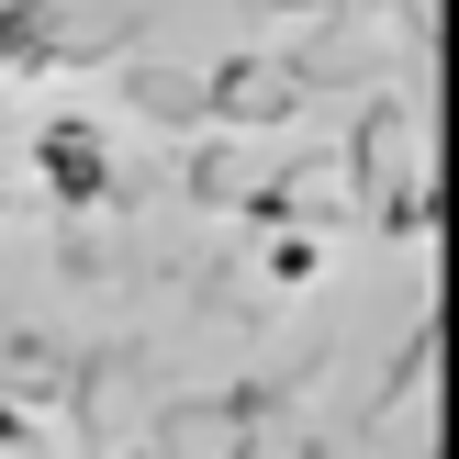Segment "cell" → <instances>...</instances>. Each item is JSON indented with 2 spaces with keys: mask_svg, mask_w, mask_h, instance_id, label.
Instances as JSON below:
<instances>
[{
  "mask_svg": "<svg viewBox=\"0 0 459 459\" xmlns=\"http://www.w3.org/2000/svg\"><path fill=\"white\" fill-rule=\"evenodd\" d=\"M0 236H12V191H0Z\"/></svg>",
  "mask_w": 459,
  "mask_h": 459,
  "instance_id": "13",
  "label": "cell"
},
{
  "mask_svg": "<svg viewBox=\"0 0 459 459\" xmlns=\"http://www.w3.org/2000/svg\"><path fill=\"white\" fill-rule=\"evenodd\" d=\"M426 393H437V303H415V314H403L393 359H381L370 403H359V437H381V426H393V415H415Z\"/></svg>",
  "mask_w": 459,
  "mask_h": 459,
  "instance_id": "5",
  "label": "cell"
},
{
  "mask_svg": "<svg viewBox=\"0 0 459 459\" xmlns=\"http://www.w3.org/2000/svg\"><path fill=\"white\" fill-rule=\"evenodd\" d=\"M303 112H314V90L281 45H236V56L202 67V124H224V134H291Z\"/></svg>",
  "mask_w": 459,
  "mask_h": 459,
  "instance_id": "4",
  "label": "cell"
},
{
  "mask_svg": "<svg viewBox=\"0 0 459 459\" xmlns=\"http://www.w3.org/2000/svg\"><path fill=\"white\" fill-rule=\"evenodd\" d=\"M134 370H146V336H67L56 393H45V415H56V448H67V459H101V448H112V415H124Z\"/></svg>",
  "mask_w": 459,
  "mask_h": 459,
  "instance_id": "1",
  "label": "cell"
},
{
  "mask_svg": "<svg viewBox=\"0 0 459 459\" xmlns=\"http://www.w3.org/2000/svg\"><path fill=\"white\" fill-rule=\"evenodd\" d=\"M359 224H381V236H403V247H415L426 224H437V202H426V179H403V191H381V202H370Z\"/></svg>",
  "mask_w": 459,
  "mask_h": 459,
  "instance_id": "10",
  "label": "cell"
},
{
  "mask_svg": "<svg viewBox=\"0 0 459 459\" xmlns=\"http://www.w3.org/2000/svg\"><path fill=\"white\" fill-rule=\"evenodd\" d=\"M314 269H325V236H314V224H269V236H258V291H269V303H291Z\"/></svg>",
  "mask_w": 459,
  "mask_h": 459,
  "instance_id": "8",
  "label": "cell"
},
{
  "mask_svg": "<svg viewBox=\"0 0 459 459\" xmlns=\"http://www.w3.org/2000/svg\"><path fill=\"white\" fill-rule=\"evenodd\" d=\"M0 459H67V448H56V426H45L34 403H12V393H0Z\"/></svg>",
  "mask_w": 459,
  "mask_h": 459,
  "instance_id": "11",
  "label": "cell"
},
{
  "mask_svg": "<svg viewBox=\"0 0 459 459\" xmlns=\"http://www.w3.org/2000/svg\"><path fill=\"white\" fill-rule=\"evenodd\" d=\"M56 269H67L79 291H101V281H112V247L90 236V213H56Z\"/></svg>",
  "mask_w": 459,
  "mask_h": 459,
  "instance_id": "9",
  "label": "cell"
},
{
  "mask_svg": "<svg viewBox=\"0 0 459 459\" xmlns=\"http://www.w3.org/2000/svg\"><path fill=\"white\" fill-rule=\"evenodd\" d=\"M236 12H281V22H303V12H325V0H236Z\"/></svg>",
  "mask_w": 459,
  "mask_h": 459,
  "instance_id": "12",
  "label": "cell"
},
{
  "mask_svg": "<svg viewBox=\"0 0 459 459\" xmlns=\"http://www.w3.org/2000/svg\"><path fill=\"white\" fill-rule=\"evenodd\" d=\"M22 169H34V191L56 202V213H112L124 191V146H112L101 112H45L34 134H22Z\"/></svg>",
  "mask_w": 459,
  "mask_h": 459,
  "instance_id": "2",
  "label": "cell"
},
{
  "mask_svg": "<svg viewBox=\"0 0 459 459\" xmlns=\"http://www.w3.org/2000/svg\"><path fill=\"white\" fill-rule=\"evenodd\" d=\"M336 179H348V213H370L381 191H403V179H426V101L415 90H359L348 112V146H336Z\"/></svg>",
  "mask_w": 459,
  "mask_h": 459,
  "instance_id": "3",
  "label": "cell"
},
{
  "mask_svg": "<svg viewBox=\"0 0 459 459\" xmlns=\"http://www.w3.org/2000/svg\"><path fill=\"white\" fill-rule=\"evenodd\" d=\"M112 101L134 112V124H157V134H202V67H169V56H112Z\"/></svg>",
  "mask_w": 459,
  "mask_h": 459,
  "instance_id": "6",
  "label": "cell"
},
{
  "mask_svg": "<svg viewBox=\"0 0 459 459\" xmlns=\"http://www.w3.org/2000/svg\"><path fill=\"white\" fill-rule=\"evenodd\" d=\"M56 359H67V336H56V325H0V393L45 415V393H56Z\"/></svg>",
  "mask_w": 459,
  "mask_h": 459,
  "instance_id": "7",
  "label": "cell"
}]
</instances>
